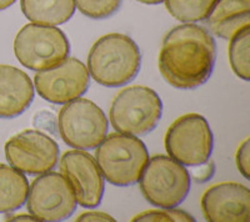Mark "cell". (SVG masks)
I'll list each match as a JSON object with an SVG mask.
<instances>
[{
	"instance_id": "6da1fadb",
	"label": "cell",
	"mask_w": 250,
	"mask_h": 222,
	"mask_svg": "<svg viewBox=\"0 0 250 222\" xmlns=\"http://www.w3.org/2000/svg\"><path fill=\"white\" fill-rule=\"evenodd\" d=\"M215 61L213 35L204 26L185 23L164 37L158 65L169 85L179 90H194L209 80Z\"/></svg>"
},
{
	"instance_id": "7a4b0ae2",
	"label": "cell",
	"mask_w": 250,
	"mask_h": 222,
	"mask_svg": "<svg viewBox=\"0 0 250 222\" xmlns=\"http://www.w3.org/2000/svg\"><path fill=\"white\" fill-rule=\"evenodd\" d=\"M142 66L139 46L130 37L111 33L98 39L88 55V73L106 88H120L135 79Z\"/></svg>"
},
{
	"instance_id": "3957f363",
	"label": "cell",
	"mask_w": 250,
	"mask_h": 222,
	"mask_svg": "<svg viewBox=\"0 0 250 222\" xmlns=\"http://www.w3.org/2000/svg\"><path fill=\"white\" fill-rule=\"evenodd\" d=\"M95 148V161L103 177L120 187L137 184L149 160L145 144L133 135L114 132Z\"/></svg>"
},
{
	"instance_id": "277c9868",
	"label": "cell",
	"mask_w": 250,
	"mask_h": 222,
	"mask_svg": "<svg viewBox=\"0 0 250 222\" xmlns=\"http://www.w3.org/2000/svg\"><path fill=\"white\" fill-rule=\"evenodd\" d=\"M163 115V101L153 89L129 86L113 99L109 120L117 132L143 136L154 130Z\"/></svg>"
},
{
	"instance_id": "5b68a950",
	"label": "cell",
	"mask_w": 250,
	"mask_h": 222,
	"mask_svg": "<svg viewBox=\"0 0 250 222\" xmlns=\"http://www.w3.org/2000/svg\"><path fill=\"white\" fill-rule=\"evenodd\" d=\"M138 183L149 204L160 208H170L179 206L187 199L191 177L185 166L170 156L155 155L148 160Z\"/></svg>"
},
{
	"instance_id": "8992f818",
	"label": "cell",
	"mask_w": 250,
	"mask_h": 222,
	"mask_svg": "<svg viewBox=\"0 0 250 222\" xmlns=\"http://www.w3.org/2000/svg\"><path fill=\"white\" fill-rule=\"evenodd\" d=\"M14 53L21 65L42 72L64 61L70 53V44L55 26L26 24L15 37Z\"/></svg>"
},
{
	"instance_id": "52a82bcc",
	"label": "cell",
	"mask_w": 250,
	"mask_h": 222,
	"mask_svg": "<svg viewBox=\"0 0 250 222\" xmlns=\"http://www.w3.org/2000/svg\"><path fill=\"white\" fill-rule=\"evenodd\" d=\"M108 128L104 111L88 99L71 100L64 104L58 115L60 137L77 150H94L105 139Z\"/></svg>"
},
{
	"instance_id": "ba28073f",
	"label": "cell",
	"mask_w": 250,
	"mask_h": 222,
	"mask_svg": "<svg viewBox=\"0 0 250 222\" xmlns=\"http://www.w3.org/2000/svg\"><path fill=\"white\" fill-rule=\"evenodd\" d=\"M164 145L169 156L176 163L193 167L210 160L213 132L203 115L190 112L176 119L169 126Z\"/></svg>"
},
{
	"instance_id": "9c48e42d",
	"label": "cell",
	"mask_w": 250,
	"mask_h": 222,
	"mask_svg": "<svg viewBox=\"0 0 250 222\" xmlns=\"http://www.w3.org/2000/svg\"><path fill=\"white\" fill-rule=\"evenodd\" d=\"M77 205L73 188L59 172L49 171L38 175L29 187L26 207L37 221L60 222L68 220L75 212Z\"/></svg>"
},
{
	"instance_id": "30bf717a",
	"label": "cell",
	"mask_w": 250,
	"mask_h": 222,
	"mask_svg": "<svg viewBox=\"0 0 250 222\" xmlns=\"http://www.w3.org/2000/svg\"><path fill=\"white\" fill-rule=\"evenodd\" d=\"M9 165L23 174L38 176L54 170L59 160V146L38 130H24L6 141Z\"/></svg>"
},
{
	"instance_id": "8fae6325",
	"label": "cell",
	"mask_w": 250,
	"mask_h": 222,
	"mask_svg": "<svg viewBox=\"0 0 250 222\" xmlns=\"http://www.w3.org/2000/svg\"><path fill=\"white\" fill-rule=\"evenodd\" d=\"M89 83L88 69L75 57H66L59 65L37 72L34 76L39 96L57 105L82 97L88 90Z\"/></svg>"
},
{
	"instance_id": "7c38bea8",
	"label": "cell",
	"mask_w": 250,
	"mask_h": 222,
	"mask_svg": "<svg viewBox=\"0 0 250 222\" xmlns=\"http://www.w3.org/2000/svg\"><path fill=\"white\" fill-rule=\"evenodd\" d=\"M60 170L73 188L77 204L95 208L102 204L105 184L97 161L84 150L66 151L60 157Z\"/></svg>"
},
{
	"instance_id": "4fadbf2b",
	"label": "cell",
	"mask_w": 250,
	"mask_h": 222,
	"mask_svg": "<svg viewBox=\"0 0 250 222\" xmlns=\"http://www.w3.org/2000/svg\"><path fill=\"white\" fill-rule=\"evenodd\" d=\"M202 210L207 221L248 222L250 219V192L238 183L216 184L202 196Z\"/></svg>"
},
{
	"instance_id": "5bb4252c",
	"label": "cell",
	"mask_w": 250,
	"mask_h": 222,
	"mask_svg": "<svg viewBox=\"0 0 250 222\" xmlns=\"http://www.w3.org/2000/svg\"><path fill=\"white\" fill-rule=\"evenodd\" d=\"M34 85L23 70L0 65V119H14L28 110L34 100Z\"/></svg>"
},
{
	"instance_id": "9a60e30c",
	"label": "cell",
	"mask_w": 250,
	"mask_h": 222,
	"mask_svg": "<svg viewBox=\"0 0 250 222\" xmlns=\"http://www.w3.org/2000/svg\"><path fill=\"white\" fill-rule=\"evenodd\" d=\"M205 20L209 33L230 40L250 24V0H216Z\"/></svg>"
},
{
	"instance_id": "2e32d148",
	"label": "cell",
	"mask_w": 250,
	"mask_h": 222,
	"mask_svg": "<svg viewBox=\"0 0 250 222\" xmlns=\"http://www.w3.org/2000/svg\"><path fill=\"white\" fill-rule=\"evenodd\" d=\"M20 6L30 21L40 25H62L75 13L74 0H20Z\"/></svg>"
},
{
	"instance_id": "e0dca14e",
	"label": "cell",
	"mask_w": 250,
	"mask_h": 222,
	"mask_svg": "<svg viewBox=\"0 0 250 222\" xmlns=\"http://www.w3.org/2000/svg\"><path fill=\"white\" fill-rule=\"evenodd\" d=\"M28 191L29 183L23 172L0 164V214L19 210L26 203Z\"/></svg>"
},
{
	"instance_id": "ac0fdd59",
	"label": "cell",
	"mask_w": 250,
	"mask_h": 222,
	"mask_svg": "<svg viewBox=\"0 0 250 222\" xmlns=\"http://www.w3.org/2000/svg\"><path fill=\"white\" fill-rule=\"evenodd\" d=\"M169 14L182 23L203 21L210 14L216 0H164Z\"/></svg>"
},
{
	"instance_id": "d6986e66",
	"label": "cell",
	"mask_w": 250,
	"mask_h": 222,
	"mask_svg": "<svg viewBox=\"0 0 250 222\" xmlns=\"http://www.w3.org/2000/svg\"><path fill=\"white\" fill-rule=\"evenodd\" d=\"M250 25L239 30L230 39L229 44V63L234 74L244 81L250 80L249 66Z\"/></svg>"
},
{
	"instance_id": "ffe728a7",
	"label": "cell",
	"mask_w": 250,
	"mask_h": 222,
	"mask_svg": "<svg viewBox=\"0 0 250 222\" xmlns=\"http://www.w3.org/2000/svg\"><path fill=\"white\" fill-rule=\"evenodd\" d=\"M82 14L94 20L110 18L119 10L122 0H74Z\"/></svg>"
},
{
	"instance_id": "44dd1931",
	"label": "cell",
	"mask_w": 250,
	"mask_h": 222,
	"mask_svg": "<svg viewBox=\"0 0 250 222\" xmlns=\"http://www.w3.org/2000/svg\"><path fill=\"white\" fill-rule=\"evenodd\" d=\"M133 222H194L196 221L190 214H188L187 211L178 210L175 207L163 208V210H154V211H145L142 214L137 215L131 220Z\"/></svg>"
},
{
	"instance_id": "7402d4cb",
	"label": "cell",
	"mask_w": 250,
	"mask_h": 222,
	"mask_svg": "<svg viewBox=\"0 0 250 222\" xmlns=\"http://www.w3.org/2000/svg\"><path fill=\"white\" fill-rule=\"evenodd\" d=\"M250 141L249 139L244 140L243 144L239 146L238 151H236V166H238V170L242 172L243 176L247 180L250 179Z\"/></svg>"
},
{
	"instance_id": "603a6c76",
	"label": "cell",
	"mask_w": 250,
	"mask_h": 222,
	"mask_svg": "<svg viewBox=\"0 0 250 222\" xmlns=\"http://www.w3.org/2000/svg\"><path fill=\"white\" fill-rule=\"evenodd\" d=\"M199 167L193 168L191 170V176L196 183H207L208 180H210L213 177L214 172H215V165L214 163H207L202 164V165H198Z\"/></svg>"
},
{
	"instance_id": "cb8c5ba5",
	"label": "cell",
	"mask_w": 250,
	"mask_h": 222,
	"mask_svg": "<svg viewBox=\"0 0 250 222\" xmlns=\"http://www.w3.org/2000/svg\"><path fill=\"white\" fill-rule=\"evenodd\" d=\"M75 221L79 222H99V221H117V220L111 217L110 215L105 212H99V211H91V212H84L80 216L77 217Z\"/></svg>"
},
{
	"instance_id": "d4e9b609",
	"label": "cell",
	"mask_w": 250,
	"mask_h": 222,
	"mask_svg": "<svg viewBox=\"0 0 250 222\" xmlns=\"http://www.w3.org/2000/svg\"><path fill=\"white\" fill-rule=\"evenodd\" d=\"M6 221H37L33 215H17V216L6 217Z\"/></svg>"
},
{
	"instance_id": "484cf974",
	"label": "cell",
	"mask_w": 250,
	"mask_h": 222,
	"mask_svg": "<svg viewBox=\"0 0 250 222\" xmlns=\"http://www.w3.org/2000/svg\"><path fill=\"white\" fill-rule=\"evenodd\" d=\"M17 0H0V12L5 10L9 6H12Z\"/></svg>"
},
{
	"instance_id": "4316f807",
	"label": "cell",
	"mask_w": 250,
	"mask_h": 222,
	"mask_svg": "<svg viewBox=\"0 0 250 222\" xmlns=\"http://www.w3.org/2000/svg\"><path fill=\"white\" fill-rule=\"evenodd\" d=\"M137 1L143 4H148V5H155V4L163 3L164 0H137Z\"/></svg>"
}]
</instances>
